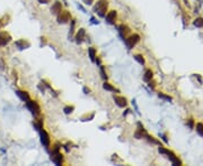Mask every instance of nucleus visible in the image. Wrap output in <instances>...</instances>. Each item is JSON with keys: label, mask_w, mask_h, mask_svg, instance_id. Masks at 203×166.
<instances>
[{"label": "nucleus", "mask_w": 203, "mask_h": 166, "mask_svg": "<svg viewBox=\"0 0 203 166\" xmlns=\"http://www.w3.org/2000/svg\"><path fill=\"white\" fill-rule=\"evenodd\" d=\"M61 10H62V5H61V2H60V1H55L53 5H52V7H51V13H53V15H58Z\"/></svg>", "instance_id": "9b49d317"}, {"label": "nucleus", "mask_w": 203, "mask_h": 166, "mask_svg": "<svg viewBox=\"0 0 203 166\" xmlns=\"http://www.w3.org/2000/svg\"><path fill=\"white\" fill-rule=\"evenodd\" d=\"M105 17H106V22L108 24H114V22L116 19V11L115 10H111Z\"/></svg>", "instance_id": "ddd939ff"}, {"label": "nucleus", "mask_w": 203, "mask_h": 166, "mask_svg": "<svg viewBox=\"0 0 203 166\" xmlns=\"http://www.w3.org/2000/svg\"><path fill=\"white\" fill-rule=\"evenodd\" d=\"M88 54H89V58L92 62H95L96 57H97V53H96V50L94 47H89L88 48Z\"/></svg>", "instance_id": "dca6fc26"}, {"label": "nucleus", "mask_w": 203, "mask_h": 166, "mask_svg": "<svg viewBox=\"0 0 203 166\" xmlns=\"http://www.w3.org/2000/svg\"><path fill=\"white\" fill-rule=\"evenodd\" d=\"M85 36H86V30L84 29V28H80L79 30H78V33H77V35H76V42H77V44H80L84 42V39H85Z\"/></svg>", "instance_id": "9d476101"}, {"label": "nucleus", "mask_w": 203, "mask_h": 166, "mask_svg": "<svg viewBox=\"0 0 203 166\" xmlns=\"http://www.w3.org/2000/svg\"><path fill=\"white\" fill-rule=\"evenodd\" d=\"M12 40V37L8 33H0V46L7 45Z\"/></svg>", "instance_id": "1a4fd4ad"}, {"label": "nucleus", "mask_w": 203, "mask_h": 166, "mask_svg": "<svg viewBox=\"0 0 203 166\" xmlns=\"http://www.w3.org/2000/svg\"><path fill=\"white\" fill-rule=\"evenodd\" d=\"M113 99H114L115 104H116L117 107H120V108H125V107L128 106V100H126V98H124V97H121V95H114Z\"/></svg>", "instance_id": "6e6552de"}, {"label": "nucleus", "mask_w": 203, "mask_h": 166, "mask_svg": "<svg viewBox=\"0 0 203 166\" xmlns=\"http://www.w3.org/2000/svg\"><path fill=\"white\" fill-rule=\"evenodd\" d=\"M119 32H120V34H121L122 37H125L126 34L130 32V28L125 25H121L120 27H119Z\"/></svg>", "instance_id": "2eb2a0df"}, {"label": "nucleus", "mask_w": 203, "mask_h": 166, "mask_svg": "<svg viewBox=\"0 0 203 166\" xmlns=\"http://www.w3.org/2000/svg\"><path fill=\"white\" fill-rule=\"evenodd\" d=\"M56 20L59 24H67L68 22L70 20V13L69 11H60L56 15Z\"/></svg>", "instance_id": "423d86ee"}, {"label": "nucleus", "mask_w": 203, "mask_h": 166, "mask_svg": "<svg viewBox=\"0 0 203 166\" xmlns=\"http://www.w3.org/2000/svg\"><path fill=\"white\" fill-rule=\"evenodd\" d=\"M16 45H17L20 50H25L26 47L29 46V43H27L25 39H19V40H17V42H16Z\"/></svg>", "instance_id": "4468645a"}, {"label": "nucleus", "mask_w": 203, "mask_h": 166, "mask_svg": "<svg viewBox=\"0 0 203 166\" xmlns=\"http://www.w3.org/2000/svg\"><path fill=\"white\" fill-rule=\"evenodd\" d=\"M196 131H198V134H199L200 136L203 137V124L199 122V124L196 125Z\"/></svg>", "instance_id": "4be33fe9"}, {"label": "nucleus", "mask_w": 203, "mask_h": 166, "mask_svg": "<svg viewBox=\"0 0 203 166\" xmlns=\"http://www.w3.org/2000/svg\"><path fill=\"white\" fill-rule=\"evenodd\" d=\"M51 161L55 165H61L63 163V155L59 152V146L56 145L54 151L51 153Z\"/></svg>", "instance_id": "7ed1b4c3"}, {"label": "nucleus", "mask_w": 203, "mask_h": 166, "mask_svg": "<svg viewBox=\"0 0 203 166\" xmlns=\"http://www.w3.org/2000/svg\"><path fill=\"white\" fill-rule=\"evenodd\" d=\"M84 1H85V3H86V5H92L94 0H84Z\"/></svg>", "instance_id": "a878e982"}, {"label": "nucleus", "mask_w": 203, "mask_h": 166, "mask_svg": "<svg viewBox=\"0 0 203 166\" xmlns=\"http://www.w3.org/2000/svg\"><path fill=\"white\" fill-rule=\"evenodd\" d=\"M193 25L195 26V27H198V28H202L203 27V18H201V17L196 18V19L193 22Z\"/></svg>", "instance_id": "6ab92c4d"}, {"label": "nucleus", "mask_w": 203, "mask_h": 166, "mask_svg": "<svg viewBox=\"0 0 203 166\" xmlns=\"http://www.w3.org/2000/svg\"><path fill=\"white\" fill-rule=\"evenodd\" d=\"M40 136H41V142H42V145L48 148V147L50 146V142H51L49 134L42 128V129H40Z\"/></svg>", "instance_id": "0eeeda50"}, {"label": "nucleus", "mask_w": 203, "mask_h": 166, "mask_svg": "<svg viewBox=\"0 0 203 166\" xmlns=\"http://www.w3.org/2000/svg\"><path fill=\"white\" fill-rule=\"evenodd\" d=\"M26 107L28 108V110L32 112V115L39 116L41 114V108L36 101H33V100L29 99L28 101H26Z\"/></svg>", "instance_id": "20e7f679"}, {"label": "nucleus", "mask_w": 203, "mask_h": 166, "mask_svg": "<svg viewBox=\"0 0 203 166\" xmlns=\"http://www.w3.org/2000/svg\"><path fill=\"white\" fill-rule=\"evenodd\" d=\"M108 7V1L107 0H98L96 6H95L94 10L96 13H98L99 17H105L106 16V11H107Z\"/></svg>", "instance_id": "f257e3e1"}, {"label": "nucleus", "mask_w": 203, "mask_h": 166, "mask_svg": "<svg viewBox=\"0 0 203 166\" xmlns=\"http://www.w3.org/2000/svg\"><path fill=\"white\" fill-rule=\"evenodd\" d=\"M140 40V36L138 34H133V35H130L128 38L125 39V44H126V47L129 50H132L135 45L139 43Z\"/></svg>", "instance_id": "39448f33"}, {"label": "nucleus", "mask_w": 203, "mask_h": 166, "mask_svg": "<svg viewBox=\"0 0 203 166\" xmlns=\"http://www.w3.org/2000/svg\"><path fill=\"white\" fill-rule=\"evenodd\" d=\"M158 151H159V153L167 155V157L170 159V162H172L174 165H182V162L178 159V157H176V155L173 153V152H170V151H168V149H165L162 146L158 148Z\"/></svg>", "instance_id": "f03ea898"}, {"label": "nucleus", "mask_w": 203, "mask_h": 166, "mask_svg": "<svg viewBox=\"0 0 203 166\" xmlns=\"http://www.w3.org/2000/svg\"><path fill=\"white\" fill-rule=\"evenodd\" d=\"M103 89L106 90V91H111V92H115L116 89L111 84V83H108V82H105L104 84H103Z\"/></svg>", "instance_id": "a211bd4d"}, {"label": "nucleus", "mask_w": 203, "mask_h": 166, "mask_svg": "<svg viewBox=\"0 0 203 166\" xmlns=\"http://www.w3.org/2000/svg\"><path fill=\"white\" fill-rule=\"evenodd\" d=\"M89 91H90V90L88 89V88H86V87H85V88H84V92H85V93H86V94H88V93H89Z\"/></svg>", "instance_id": "bb28decb"}, {"label": "nucleus", "mask_w": 203, "mask_h": 166, "mask_svg": "<svg viewBox=\"0 0 203 166\" xmlns=\"http://www.w3.org/2000/svg\"><path fill=\"white\" fill-rule=\"evenodd\" d=\"M73 110H75L73 106H67V107H64V108H63V111H64V114H66V115H70V114H72V112H73Z\"/></svg>", "instance_id": "412c9836"}, {"label": "nucleus", "mask_w": 203, "mask_h": 166, "mask_svg": "<svg viewBox=\"0 0 203 166\" xmlns=\"http://www.w3.org/2000/svg\"><path fill=\"white\" fill-rule=\"evenodd\" d=\"M40 3H48L49 2V0H37Z\"/></svg>", "instance_id": "cd10ccee"}, {"label": "nucleus", "mask_w": 203, "mask_h": 166, "mask_svg": "<svg viewBox=\"0 0 203 166\" xmlns=\"http://www.w3.org/2000/svg\"><path fill=\"white\" fill-rule=\"evenodd\" d=\"M100 74H102V77L104 79V80H107V74H106V72H105V69H104V66L103 65H100Z\"/></svg>", "instance_id": "5701e85b"}, {"label": "nucleus", "mask_w": 203, "mask_h": 166, "mask_svg": "<svg viewBox=\"0 0 203 166\" xmlns=\"http://www.w3.org/2000/svg\"><path fill=\"white\" fill-rule=\"evenodd\" d=\"M134 60L139 64H141V65H143V64L146 63V61H145V58H143V56H142L141 54H135V55H134Z\"/></svg>", "instance_id": "aec40b11"}, {"label": "nucleus", "mask_w": 203, "mask_h": 166, "mask_svg": "<svg viewBox=\"0 0 203 166\" xmlns=\"http://www.w3.org/2000/svg\"><path fill=\"white\" fill-rule=\"evenodd\" d=\"M158 97H159V98H162V99H165V100H167V101H172V100H173L170 97H168V95H165L164 93H159V94H158Z\"/></svg>", "instance_id": "b1692460"}, {"label": "nucleus", "mask_w": 203, "mask_h": 166, "mask_svg": "<svg viewBox=\"0 0 203 166\" xmlns=\"http://www.w3.org/2000/svg\"><path fill=\"white\" fill-rule=\"evenodd\" d=\"M73 29H75V22H71V28H70V36L73 35Z\"/></svg>", "instance_id": "393cba45"}, {"label": "nucleus", "mask_w": 203, "mask_h": 166, "mask_svg": "<svg viewBox=\"0 0 203 166\" xmlns=\"http://www.w3.org/2000/svg\"><path fill=\"white\" fill-rule=\"evenodd\" d=\"M16 94L19 97V99L22 100V101H24V102H26L29 100V94L27 93L26 91H22V90H18V91H16Z\"/></svg>", "instance_id": "f8f14e48"}, {"label": "nucleus", "mask_w": 203, "mask_h": 166, "mask_svg": "<svg viewBox=\"0 0 203 166\" xmlns=\"http://www.w3.org/2000/svg\"><path fill=\"white\" fill-rule=\"evenodd\" d=\"M152 77H153V73H152V71H151V70H147V71L145 72V75H143V80H145L146 82H149V81H151Z\"/></svg>", "instance_id": "f3484780"}]
</instances>
